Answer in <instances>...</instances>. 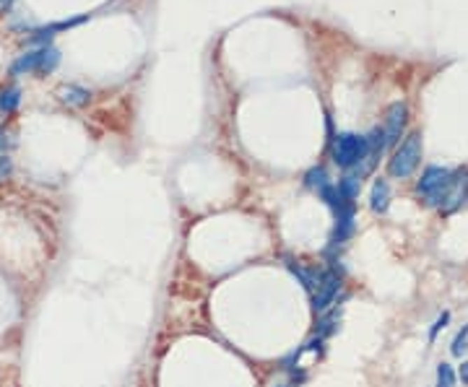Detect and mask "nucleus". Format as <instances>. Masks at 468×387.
<instances>
[{"label":"nucleus","instance_id":"5","mask_svg":"<svg viewBox=\"0 0 468 387\" xmlns=\"http://www.w3.org/2000/svg\"><path fill=\"white\" fill-rule=\"evenodd\" d=\"M341 291V273L336 268H328L320 273V281H318V289L312 291V309L315 312H325L328 307L333 305L336 294Z\"/></svg>","mask_w":468,"mask_h":387},{"label":"nucleus","instance_id":"2","mask_svg":"<svg viewBox=\"0 0 468 387\" xmlns=\"http://www.w3.org/2000/svg\"><path fill=\"white\" fill-rule=\"evenodd\" d=\"M419 161H422V136L419 133H409L395 146L393 156L388 159V175L395 177V180H409L416 172Z\"/></svg>","mask_w":468,"mask_h":387},{"label":"nucleus","instance_id":"8","mask_svg":"<svg viewBox=\"0 0 468 387\" xmlns=\"http://www.w3.org/2000/svg\"><path fill=\"white\" fill-rule=\"evenodd\" d=\"M57 99L68 104V107H86L89 99H92V94L81 89V86H76V83H65V86L57 89Z\"/></svg>","mask_w":468,"mask_h":387},{"label":"nucleus","instance_id":"15","mask_svg":"<svg viewBox=\"0 0 468 387\" xmlns=\"http://www.w3.org/2000/svg\"><path fill=\"white\" fill-rule=\"evenodd\" d=\"M450 323V312H442L440 317H437V320H434V325H432V330H430V341H434V338H437V333L442 330V328H445V325Z\"/></svg>","mask_w":468,"mask_h":387},{"label":"nucleus","instance_id":"3","mask_svg":"<svg viewBox=\"0 0 468 387\" xmlns=\"http://www.w3.org/2000/svg\"><path fill=\"white\" fill-rule=\"evenodd\" d=\"M450 182H453V172L450 169H445V166H427L422 180L416 182V195L427 205H437L440 208L450 190Z\"/></svg>","mask_w":468,"mask_h":387},{"label":"nucleus","instance_id":"1","mask_svg":"<svg viewBox=\"0 0 468 387\" xmlns=\"http://www.w3.org/2000/svg\"><path fill=\"white\" fill-rule=\"evenodd\" d=\"M333 161L341 169H354L357 164H362L372 151V140L369 136H359V133H339L333 138Z\"/></svg>","mask_w":468,"mask_h":387},{"label":"nucleus","instance_id":"17","mask_svg":"<svg viewBox=\"0 0 468 387\" xmlns=\"http://www.w3.org/2000/svg\"><path fill=\"white\" fill-rule=\"evenodd\" d=\"M458 379H460V382H463V385L468 387V361H463V364H460V369H458Z\"/></svg>","mask_w":468,"mask_h":387},{"label":"nucleus","instance_id":"18","mask_svg":"<svg viewBox=\"0 0 468 387\" xmlns=\"http://www.w3.org/2000/svg\"><path fill=\"white\" fill-rule=\"evenodd\" d=\"M8 146H10V140H8V136H6V130H0V154H3Z\"/></svg>","mask_w":468,"mask_h":387},{"label":"nucleus","instance_id":"7","mask_svg":"<svg viewBox=\"0 0 468 387\" xmlns=\"http://www.w3.org/2000/svg\"><path fill=\"white\" fill-rule=\"evenodd\" d=\"M466 203H468V169H458V172H453V182H450V190L440 208L445 213H453Z\"/></svg>","mask_w":468,"mask_h":387},{"label":"nucleus","instance_id":"20","mask_svg":"<svg viewBox=\"0 0 468 387\" xmlns=\"http://www.w3.org/2000/svg\"><path fill=\"white\" fill-rule=\"evenodd\" d=\"M278 387H289V385H278Z\"/></svg>","mask_w":468,"mask_h":387},{"label":"nucleus","instance_id":"10","mask_svg":"<svg viewBox=\"0 0 468 387\" xmlns=\"http://www.w3.org/2000/svg\"><path fill=\"white\" fill-rule=\"evenodd\" d=\"M19 102H21L19 86H8V89H3V92H0V112L10 115V112L19 107Z\"/></svg>","mask_w":468,"mask_h":387},{"label":"nucleus","instance_id":"16","mask_svg":"<svg viewBox=\"0 0 468 387\" xmlns=\"http://www.w3.org/2000/svg\"><path fill=\"white\" fill-rule=\"evenodd\" d=\"M10 172H13V161L8 159V154H0V182L8 180Z\"/></svg>","mask_w":468,"mask_h":387},{"label":"nucleus","instance_id":"12","mask_svg":"<svg viewBox=\"0 0 468 387\" xmlns=\"http://www.w3.org/2000/svg\"><path fill=\"white\" fill-rule=\"evenodd\" d=\"M455 382H458V374L453 372V367L448 361H440L437 364V387H455Z\"/></svg>","mask_w":468,"mask_h":387},{"label":"nucleus","instance_id":"19","mask_svg":"<svg viewBox=\"0 0 468 387\" xmlns=\"http://www.w3.org/2000/svg\"><path fill=\"white\" fill-rule=\"evenodd\" d=\"M3 6H6V0H0V8H3Z\"/></svg>","mask_w":468,"mask_h":387},{"label":"nucleus","instance_id":"6","mask_svg":"<svg viewBox=\"0 0 468 387\" xmlns=\"http://www.w3.org/2000/svg\"><path fill=\"white\" fill-rule=\"evenodd\" d=\"M406 104L404 102H393L385 112V125H383V140L388 146H398L401 143V136H404V125H406Z\"/></svg>","mask_w":468,"mask_h":387},{"label":"nucleus","instance_id":"14","mask_svg":"<svg viewBox=\"0 0 468 387\" xmlns=\"http://www.w3.org/2000/svg\"><path fill=\"white\" fill-rule=\"evenodd\" d=\"M468 351V325H463L458 330V335L453 338V346H450V353L453 356H463Z\"/></svg>","mask_w":468,"mask_h":387},{"label":"nucleus","instance_id":"9","mask_svg":"<svg viewBox=\"0 0 468 387\" xmlns=\"http://www.w3.org/2000/svg\"><path fill=\"white\" fill-rule=\"evenodd\" d=\"M388 205H390V184L380 177V180H375V184H372V193H369V208L383 216V213L388 211Z\"/></svg>","mask_w":468,"mask_h":387},{"label":"nucleus","instance_id":"13","mask_svg":"<svg viewBox=\"0 0 468 387\" xmlns=\"http://www.w3.org/2000/svg\"><path fill=\"white\" fill-rule=\"evenodd\" d=\"M339 320H341V314H339V309H333L331 314H325L320 320V328H318V335L320 338H328L331 333H336V325H339Z\"/></svg>","mask_w":468,"mask_h":387},{"label":"nucleus","instance_id":"11","mask_svg":"<svg viewBox=\"0 0 468 387\" xmlns=\"http://www.w3.org/2000/svg\"><path fill=\"white\" fill-rule=\"evenodd\" d=\"M304 184H307V187H312V190H318V193H320L322 187L328 184V175H325V169H322V166H312L310 172L304 175Z\"/></svg>","mask_w":468,"mask_h":387},{"label":"nucleus","instance_id":"4","mask_svg":"<svg viewBox=\"0 0 468 387\" xmlns=\"http://www.w3.org/2000/svg\"><path fill=\"white\" fill-rule=\"evenodd\" d=\"M57 63H60V52L55 47H39L37 52H27L21 55L16 63L10 65V73L21 75V73H50L55 71Z\"/></svg>","mask_w":468,"mask_h":387}]
</instances>
